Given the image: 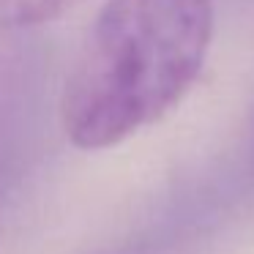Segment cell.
I'll list each match as a JSON object with an SVG mask.
<instances>
[{
  "mask_svg": "<svg viewBox=\"0 0 254 254\" xmlns=\"http://www.w3.org/2000/svg\"><path fill=\"white\" fill-rule=\"evenodd\" d=\"M210 36V0H107L66 79V137L101 150L164 118L194 85Z\"/></svg>",
  "mask_w": 254,
  "mask_h": 254,
  "instance_id": "1",
  "label": "cell"
},
{
  "mask_svg": "<svg viewBox=\"0 0 254 254\" xmlns=\"http://www.w3.org/2000/svg\"><path fill=\"white\" fill-rule=\"evenodd\" d=\"M85 0H0V28L25 30L66 17Z\"/></svg>",
  "mask_w": 254,
  "mask_h": 254,
  "instance_id": "2",
  "label": "cell"
}]
</instances>
